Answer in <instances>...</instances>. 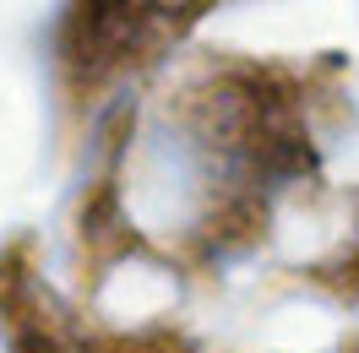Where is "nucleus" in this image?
I'll use <instances>...</instances> for the list:
<instances>
[{"label": "nucleus", "instance_id": "obj_1", "mask_svg": "<svg viewBox=\"0 0 359 353\" xmlns=\"http://www.w3.org/2000/svg\"><path fill=\"white\" fill-rule=\"evenodd\" d=\"M337 60L207 55L120 120L82 201L88 256L147 250L212 266L272 228L283 201L327 174Z\"/></svg>", "mask_w": 359, "mask_h": 353}, {"label": "nucleus", "instance_id": "obj_2", "mask_svg": "<svg viewBox=\"0 0 359 353\" xmlns=\"http://www.w3.org/2000/svg\"><path fill=\"white\" fill-rule=\"evenodd\" d=\"M224 0H66L55 22V76L76 109L158 66Z\"/></svg>", "mask_w": 359, "mask_h": 353}, {"label": "nucleus", "instance_id": "obj_3", "mask_svg": "<svg viewBox=\"0 0 359 353\" xmlns=\"http://www.w3.org/2000/svg\"><path fill=\"white\" fill-rule=\"evenodd\" d=\"M0 321L17 353H185L169 337H98L76 326L22 250L0 256Z\"/></svg>", "mask_w": 359, "mask_h": 353}, {"label": "nucleus", "instance_id": "obj_4", "mask_svg": "<svg viewBox=\"0 0 359 353\" xmlns=\"http://www.w3.org/2000/svg\"><path fill=\"white\" fill-rule=\"evenodd\" d=\"M327 283H337V288H359V228H354V240L343 244V256L332 261Z\"/></svg>", "mask_w": 359, "mask_h": 353}]
</instances>
